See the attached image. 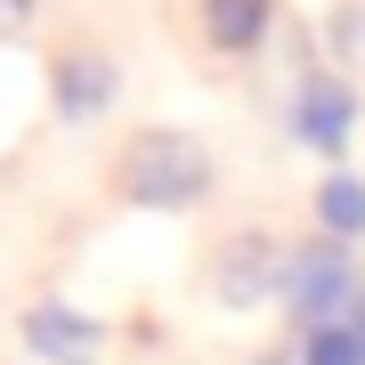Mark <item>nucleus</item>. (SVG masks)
<instances>
[{"instance_id": "1", "label": "nucleus", "mask_w": 365, "mask_h": 365, "mask_svg": "<svg viewBox=\"0 0 365 365\" xmlns=\"http://www.w3.org/2000/svg\"><path fill=\"white\" fill-rule=\"evenodd\" d=\"M122 195L138 211H187L211 195V155L187 130H138L122 146Z\"/></svg>"}, {"instance_id": "2", "label": "nucleus", "mask_w": 365, "mask_h": 365, "mask_svg": "<svg viewBox=\"0 0 365 365\" xmlns=\"http://www.w3.org/2000/svg\"><path fill=\"white\" fill-rule=\"evenodd\" d=\"M357 300V268H349V244H333V235H317V244L284 252V309L292 325H341Z\"/></svg>"}, {"instance_id": "3", "label": "nucleus", "mask_w": 365, "mask_h": 365, "mask_svg": "<svg viewBox=\"0 0 365 365\" xmlns=\"http://www.w3.org/2000/svg\"><path fill=\"white\" fill-rule=\"evenodd\" d=\"M349 122H357V90H349V73H325V66L292 73V138H300V146L341 155V146H349Z\"/></svg>"}, {"instance_id": "4", "label": "nucleus", "mask_w": 365, "mask_h": 365, "mask_svg": "<svg viewBox=\"0 0 365 365\" xmlns=\"http://www.w3.org/2000/svg\"><path fill=\"white\" fill-rule=\"evenodd\" d=\"M211 292H220V309H260L268 292H284V244L260 235V227H244L211 260Z\"/></svg>"}, {"instance_id": "5", "label": "nucleus", "mask_w": 365, "mask_h": 365, "mask_svg": "<svg viewBox=\"0 0 365 365\" xmlns=\"http://www.w3.org/2000/svg\"><path fill=\"white\" fill-rule=\"evenodd\" d=\"M25 349L41 365H98L106 357V325L81 317V309H66V300H33L25 309Z\"/></svg>"}, {"instance_id": "6", "label": "nucleus", "mask_w": 365, "mask_h": 365, "mask_svg": "<svg viewBox=\"0 0 365 365\" xmlns=\"http://www.w3.org/2000/svg\"><path fill=\"white\" fill-rule=\"evenodd\" d=\"M114 90H122V73L106 66L98 49H66V57H57V73H49V98H57V114H66V122L106 114V106H114Z\"/></svg>"}, {"instance_id": "7", "label": "nucleus", "mask_w": 365, "mask_h": 365, "mask_svg": "<svg viewBox=\"0 0 365 365\" xmlns=\"http://www.w3.org/2000/svg\"><path fill=\"white\" fill-rule=\"evenodd\" d=\"M268 25H276L268 0H203V41L220 57H252L268 41Z\"/></svg>"}, {"instance_id": "8", "label": "nucleus", "mask_w": 365, "mask_h": 365, "mask_svg": "<svg viewBox=\"0 0 365 365\" xmlns=\"http://www.w3.org/2000/svg\"><path fill=\"white\" fill-rule=\"evenodd\" d=\"M317 227H325L333 244H357L365 235V179L357 170H333V179L317 187Z\"/></svg>"}, {"instance_id": "9", "label": "nucleus", "mask_w": 365, "mask_h": 365, "mask_svg": "<svg viewBox=\"0 0 365 365\" xmlns=\"http://www.w3.org/2000/svg\"><path fill=\"white\" fill-rule=\"evenodd\" d=\"M300 365H365V341L349 325H317V333H300Z\"/></svg>"}, {"instance_id": "10", "label": "nucleus", "mask_w": 365, "mask_h": 365, "mask_svg": "<svg viewBox=\"0 0 365 365\" xmlns=\"http://www.w3.org/2000/svg\"><path fill=\"white\" fill-rule=\"evenodd\" d=\"M333 57H341V66H365V0H349V9H341L333 16Z\"/></svg>"}, {"instance_id": "11", "label": "nucleus", "mask_w": 365, "mask_h": 365, "mask_svg": "<svg viewBox=\"0 0 365 365\" xmlns=\"http://www.w3.org/2000/svg\"><path fill=\"white\" fill-rule=\"evenodd\" d=\"M25 25H33V0H0V41H16Z\"/></svg>"}, {"instance_id": "12", "label": "nucleus", "mask_w": 365, "mask_h": 365, "mask_svg": "<svg viewBox=\"0 0 365 365\" xmlns=\"http://www.w3.org/2000/svg\"><path fill=\"white\" fill-rule=\"evenodd\" d=\"M341 325H349V333L365 341V284H357V300H349V317H341Z\"/></svg>"}]
</instances>
